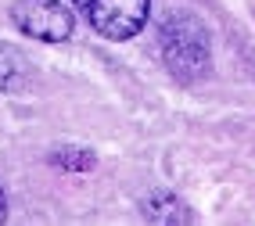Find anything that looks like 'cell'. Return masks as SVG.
Wrapping results in <instances>:
<instances>
[{
	"label": "cell",
	"instance_id": "obj_5",
	"mask_svg": "<svg viewBox=\"0 0 255 226\" xmlns=\"http://www.w3.org/2000/svg\"><path fill=\"white\" fill-rule=\"evenodd\" d=\"M140 208H144V219H151V223H191L194 219L191 208L169 190H151Z\"/></svg>",
	"mask_w": 255,
	"mask_h": 226
},
{
	"label": "cell",
	"instance_id": "obj_7",
	"mask_svg": "<svg viewBox=\"0 0 255 226\" xmlns=\"http://www.w3.org/2000/svg\"><path fill=\"white\" fill-rule=\"evenodd\" d=\"M7 219V198H4V187H0V223Z\"/></svg>",
	"mask_w": 255,
	"mask_h": 226
},
{
	"label": "cell",
	"instance_id": "obj_3",
	"mask_svg": "<svg viewBox=\"0 0 255 226\" xmlns=\"http://www.w3.org/2000/svg\"><path fill=\"white\" fill-rule=\"evenodd\" d=\"M76 7L94 25V32H101L105 40L123 43L144 29L151 0H76Z\"/></svg>",
	"mask_w": 255,
	"mask_h": 226
},
{
	"label": "cell",
	"instance_id": "obj_6",
	"mask_svg": "<svg viewBox=\"0 0 255 226\" xmlns=\"http://www.w3.org/2000/svg\"><path fill=\"white\" fill-rule=\"evenodd\" d=\"M54 165L69 169V172H87V169L97 165V158H94V151H87V147H58L54 151Z\"/></svg>",
	"mask_w": 255,
	"mask_h": 226
},
{
	"label": "cell",
	"instance_id": "obj_1",
	"mask_svg": "<svg viewBox=\"0 0 255 226\" xmlns=\"http://www.w3.org/2000/svg\"><path fill=\"white\" fill-rule=\"evenodd\" d=\"M158 50L165 68L180 83H198L212 68V43L209 29L191 11H169L158 25Z\"/></svg>",
	"mask_w": 255,
	"mask_h": 226
},
{
	"label": "cell",
	"instance_id": "obj_2",
	"mask_svg": "<svg viewBox=\"0 0 255 226\" xmlns=\"http://www.w3.org/2000/svg\"><path fill=\"white\" fill-rule=\"evenodd\" d=\"M11 22L18 32L43 43H65L76 32V14L65 0H14Z\"/></svg>",
	"mask_w": 255,
	"mask_h": 226
},
{
	"label": "cell",
	"instance_id": "obj_4",
	"mask_svg": "<svg viewBox=\"0 0 255 226\" xmlns=\"http://www.w3.org/2000/svg\"><path fill=\"white\" fill-rule=\"evenodd\" d=\"M29 83H32L29 58L18 47L0 43V94H25Z\"/></svg>",
	"mask_w": 255,
	"mask_h": 226
}]
</instances>
